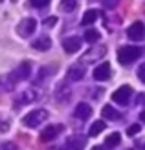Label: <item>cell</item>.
<instances>
[{"label": "cell", "mask_w": 145, "mask_h": 150, "mask_svg": "<svg viewBox=\"0 0 145 150\" xmlns=\"http://www.w3.org/2000/svg\"><path fill=\"white\" fill-rule=\"evenodd\" d=\"M75 117L77 119H88L90 115H92V108H90V104L86 103H79L77 106H75Z\"/></svg>", "instance_id": "cell-13"}, {"label": "cell", "mask_w": 145, "mask_h": 150, "mask_svg": "<svg viewBox=\"0 0 145 150\" xmlns=\"http://www.w3.org/2000/svg\"><path fill=\"white\" fill-rule=\"evenodd\" d=\"M0 150H19L17 145H13V143H4L2 146H0Z\"/></svg>", "instance_id": "cell-26"}, {"label": "cell", "mask_w": 145, "mask_h": 150, "mask_svg": "<svg viewBox=\"0 0 145 150\" xmlns=\"http://www.w3.org/2000/svg\"><path fill=\"white\" fill-rule=\"evenodd\" d=\"M140 55H141V50L138 46H125L118 51V61L123 66H127V64H132L134 61H138Z\"/></svg>", "instance_id": "cell-1"}, {"label": "cell", "mask_w": 145, "mask_h": 150, "mask_svg": "<svg viewBox=\"0 0 145 150\" xmlns=\"http://www.w3.org/2000/svg\"><path fill=\"white\" fill-rule=\"evenodd\" d=\"M75 6H77V0H61V9L70 13L75 9Z\"/></svg>", "instance_id": "cell-20"}, {"label": "cell", "mask_w": 145, "mask_h": 150, "mask_svg": "<svg viewBox=\"0 0 145 150\" xmlns=\"http://www.w3.org/2000/svg\"><path fill=\"white\" fill-rule=\"evenodd\" d=\"M131 95H132V88L125 84V86L118 88L116 92L112 93V101H114V103H118V104H127L129 99H131Z\"/></svg>", "instance_id": "cell-4"}, {"label": "cell", "mask_w": 145, "mask_h": 150, "mask_svg": "<svg viewBox=\"0 0 145 150\" xmlns=\"http://www.w3.org/2000/svg\"><path fill=\"white\" fill-rule=\"evenodd\" d=\"M9 130V119H6V117H0V132H7Z\"/></svg>", "instance_id": "cell-23"}, {"label": "cell", "mask_w": 145, "mask_h": 150, "mask_svg": "<svg viewBox=\"0 0 145 150\" xmlns=\"http://www.w3.org/2000/svg\"><path fill=\"white\" fill-rule=\"evenodd\" d=\"M48 119V112L46 110H33V112H29V114H26V117L22 119V123H24V126H28V128H37L41 123H44Z\"/></svg>", "instance_id": "cell-2"}, {"label": "cell", "mask_w": 145, "mask_h": 150, "mask_svg": "<svg viewBox=\"0 0 145 150\" xmlns=\"http://www.w3.org/2000/svg\"><path fill=\"white\" fill-rule=\"evenodd\" d=\"M85 145H86V139L81 137V136H70L66 141V146L70 150H83Z\"/></svg>", "instance_id": "cell-12"}, {"label": "cell", "mask_w": 145, "mask_h": 150, "mask_svg": "<svg viewBox=\"0 0 145 150\" xmlns=\"http://www.w3.org/2000/svg\"><path fill=\"white\" fill-rule=\"evenodd\" d=\"M29 71H31V64H29V62H22L13 73H9V82H11V86L15 84V82H19V81L28 79V77H29Z\"/></svg>", "instance_id": "cell-3"}, {"label": "cell", "mask_w": 145, "mask_h": 150, "mask_svg": "<svg viewBox=\"0 0 145 150\" xmlns=\"http://www.w3.org/2000/svg\"><path fill=\"white\" fill-rule=\"evenodd\" d=\"M57 24V17H50L44 20V26H55Z\"/></svg>", "instance_id": "cell-28"}, {"label": "cell", "mask_w": 145, "mask_h": 150, "mask_svg": "<svg viewBox=\"0 0 145 150\" xmlns=\"http://www.w3.org/2000/svg\"><path fill=\"white\" fill-rule=\"evenodd\" d=\"M138 132H140V125H131V126L127 128V134H129V136H136Z\"/></svg>", "instance_id": "cell-24"}, {"label": "cell", "mask_w": 145, "mask_h": 150, "mask_svg": "<svg viewBox=\"0 0 145 150\" xmlns=\"http://www.w3.org/2000/svg\"><path fill=\"white\" fill-rule=\"evenodd\" d=\"M85 71H86L85 62H74L70 68H68V79L70 81H81L85 77Z\"/></svg>", "instance_id": "cell-5"}, {"label": "cell", "mask_w": 145, "mask_h": 150, "mask_svg": "<svg viewBox=\"0 0 145 150\" xmlns=\"http://www.w3.org/2000/svg\"><path fill=\"white\" fill-rule=\"evenodd\" d=\"M119 0H105V7H109V9H112V7L118 6Z\"/></svg>", "instance_id": "cell-27"}, {"label": "cell", "mask_w": 145, "mask_h": 150, "mask_svg": "<svg viewBox=\"0 0 145 150\" xmlns=\"http://www.w3.org/2000/svg\"><path fill=\"white\" fill-rule=\"evenodd\" d=\"M63 48H64L66 53H75V51H79V48H81V39H77V37L64 39L63 40Z\"/></svg>", "instance_id": "cell-11"}, {"label": "cell", "mask_w": 145, "mask_h": 150, "mask_svg": "<svg viewBox=\"0 0 145 150\" xmlns=\"http://www.w3.org/2000/svg\"><path fill=\"white\" fill-rule=\"evenodd\" d=\"M92 150H110V148L105 145H96V146H92Z\"/></svg>", "instance_id": "cell-30"}, {"label": "cell", "mask_w": 145, "mask_h": 150, "mask_svg": "<svg viewBox=\"0 0 145 150\" xmlns=\"http://www.w3.org/2000/svg\"><path fill=\"white\" fill-rule=\"evenodd\" d=\"M35 28H37V22L35 18H24L20 22V24L17 26V31L20 37H29L33 31H35Z\"/></svg>", "instance_id": "cell-6"}, {"label": "cell", "mask_w": 145, "mask_h": 150, "mask_svg": "<svg viewBox=\"0 0 145 150\" xmlns=\"http://www.w3.org/2000/svg\"><path fill=\"white\" fill-rule=\"evenodd\" d=\"M136 99H138V104H141V106H145V95H143V93H140L138 97H136Z\"/></svg>", "instance_id": "cell-29"}, {"label": "cell", "mask_w": 145, "mask_h": 150, "mask_svg": "<svg viewBox=\"0 0 145 150\" xmlns=\"http://www.w3.org/2000/svg\"><path fill=\"white\" fill-rule=\"evenodd\" d=\"M94 79L96 81H109L110 79V64L109 62H101L99 66H96Z\"/></svg>", "instance_id": "cell-10"}, {"label": "cell", "mask_w": 145, "mask_h": 150, "mask_svg": "<svg viewBox=\"0 0 145 150\" xmlns=\"http://www.w3.org/2000/svg\"><path fill=\"white\" fill-rule=\"evenodd\" d=\"M141 150H145V143H143V148H141Z\"/></svg>", "instance_id": "cell-32"}, {"label": "cell", "mask_w": 145, "mask_h": 150, "mask_svg": "<svg viewBox=\"0 0 145 150\" xmlns=\"http://www.w3.org/2000/svg\"><path fill=\"white\" fill-rule=\"evenodd\" d=\"M140 119H141V121L145 123V110H143V112H141V114H140Z\"/></svg>", "instance_id": "cell-31"}, {"label": "cell", "mask_w": 145, "mask_h": 150, "mask_svg": "<svg viewBox=\"0 0 145 150\" xmlns=\"http://www.w3.org/2000/svg\"><path fill=\"white\" fill-rule=\"evenodd\" d=\"M119 143H121V136H119L118 132L110 134V136L105 139V146H109V148H114V146H118Z\"/></svg>", "instance_id": "cell-19"}, {"label": "cell", "mask_w": 145, "mask_h": 150, "mask_svg": "<svg viewBox=\"0 0 145 150\" xmlns=\"http://www.w3.org/2000/svg\"><path fill=\"white\" fill-rule=\"evenodd\" d=\"M105 121H96L92 126H90V130H88V136L90 137H96V136H99V134H101L103 130H105Z\"/></svg>", "instance_id": "cell-18"}, {"label": "cell", "mask_w": 145, "mask_h": 150, "mask_svg": "<svg viewBox=\"0 0 145 150\" xmlns=\"http://www.w3.org/2000/svg\"><path fill=\"white\" fill-rule=\"evenodd\" d=\"M138 77H140V81H141V82H145V62L138 68Z\"/></svg>", "instance_id": "cell-25"}, {"label": "cell", "mask_w": 145, "mask_h": 150, "mask_svg": "<svg viewBox=\"0 0 145 150\" xmlns=\"http://www.w3.org/2000/svg\"><path fill=\"white\" fill-rule=\"evenodd\" d=\"M31 46L37 51H48L51 48V40L48 39V37H41V39H37V40L31 42Z\"/></svg>", "instance_id": "cell-16"}, {"label": "cell", "mask_w": 145, "mask_h": 150, "mask_svg": "<svg viewBox=\"0 0 145 150\" xmlns=\"http://www.w3.org/2000/svg\"><path fill=\"white\" fill-rule=\"evenodd\" d=\"M105 53H106V48H105V46H101V48L96 46V48L90 50L88 53H85V57H83L81 61L85 62V64H86V62H94V61H99V59H101Z\"/></svg>", "instance_id": "cell-9"}, {"label": "cell", "mask_w": 145, "mask_h": 150, "mask_svg": "<svg viewBox=\"0 0 145 150\" xmlns=\"http://www.w3.org/2000/svg\"><path fill=\"white\" fill-rule=\"evenodd\" d=\"M29 2H31L33 7H39V9H41V7H46L51 0H29Z\"/></svg>", "instance_id": "cell-22"}, {"label": "cell", "mask_w": 145, "mask_h": 150, "mask_svg": "<svg viewBox=\"0 0 145 150\" xmlns=\"http://www.w3.org/2000/svg\"><path fill=\"white\" fill-rule=\"evenodd\" d=\"M85 40L90 42V44H96L99 40V31H96V29H88V31H85Z\"/></svg>", "instance_id": "cell-21"}, {"label": "cell", "mask_w": 145, "mask_h": 150, "mask_svg": "<svg viewBox=\"0 0 145 150\" xmlns=\"http://www.w3.org/2000/svg\"><path fill=\"white\" fill-rule=\"evenodd\" d=\"M99 17H101V13H99L97 9H88V11L85 13V17L81 18V24H83V26H90V24H94Z\"/></svg>", "instance_id": "cell-17"}, {"label": "cell", "mask_w": 145, "mask_h": 150, "mask_svg": "<svg viewBox=\"0 0 145 150\" xmlns=\"http://www.w3.org/2000/svg\"><path fill=\"white\" fill-rule=\"evenodd\" d=\"M37 99V93H35V90H26V92H22L20 95H17V99H15V103L19 104H28V103H31Z\"/></svg>", "instance_id": "cell-14"}, {"label": "cell", "mask_w": 145, "mask_h": 150, "mask_svg": "<svg viewBox=\"0 0 145 150\" xmlns=\"http://www.w3.org/2000/svg\"><path fill=\"white\" fill-rule=\"evenodd\" d=\"M129 39L131 40H141L143 37H145V26H143V22H134V24L129 26Z\"/></svg>", "instance_id": "cell-7"}, {"label": "cell", "mask_w": 145, "mask_h": 150, "mask_svg": "<svg viewBox=\"0 0 145 150\" xmlns=\"http://www.w3.org/2000/svg\"><path fill=\"white\" fill-rule=\"evenodd\" d=\"M101 115H103V119H110V121H119L121 119V114L118 110H114V106H110V104H105L103 106Z\"/></svg>", "instance_id": "cell-15"}, {"label": "cell", "mask_w": 145, "mask_h": 150, "mask_svg": "<svg viewBox=\"0 0 145 150\" xmlns=\"http://www.w3.org/2000/svg\"><path fill=\"white\" fill-rule=\"evenodd\" d=\"M0 2H2V0H0Z\"/></svg>", "instance_id": "cell-33"}, {"label": "cell", "mask_w": 145, "mask_h": 150, "mask_svg": "<svg viewBox=\"0 0 145 150\" xmlns=\"http://www.w3.org/2000/svg\"><path fill=\"white\" fill-rule=\"evenodd\" d=\"M63 128H64L63 125H51V126H48V128H44L41 132V141H42V143H46V141L55 139L59 136V132H63Z\"/></svg>", "instance_id": "cell-8"}]
</instances>
